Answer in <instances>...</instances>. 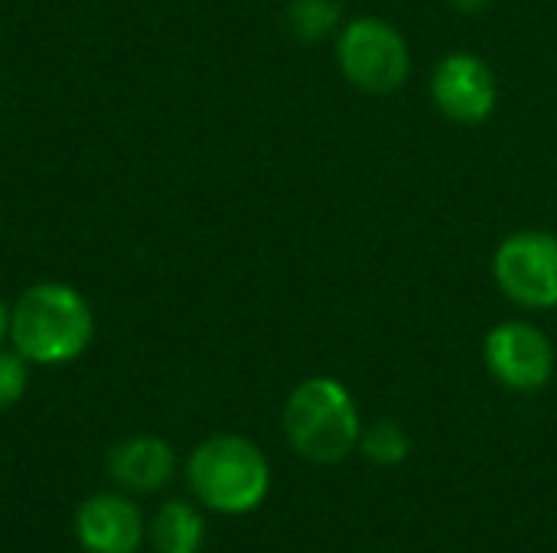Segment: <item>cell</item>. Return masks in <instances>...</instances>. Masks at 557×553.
<instances>
[{
  "label": "cell",
  "instance_id": "obj_10",
  "mask_svg": "<svg viewBox=\"0 0 557 553\" xmlns=\"http://www.w3.org/2000/svg\"><path fill=\"white\" fill-rule=\"evenodd\" d=\"M147 538L157 553H199L206 541V521L189 502L173 499L153 515Z\"/></svg>",
  "mask_w": 557,
  "mask_h": 553
},
{
  "label": "cell",
  "instance_id": "obj_13",
  "mask_svg": "<svg viewBox=\"0 0 557 553\" xmlns=\"http://www.w3.org/2000/svg\"><path fill=\"white\" fill-rule=\"evenodd\" d=\"M29 372L20 352H0V411L13 407L26 391Z\"/></svg>",
  "mask_w": 557,
  "mask_h": 553
},
{
  "label": "cell",
  "instance_id": "obj_8",
  "mask_svg": "<svg viewBox=\"0 0 557 553\" xmlns=\"http://www.w3.org/2000/svg\"><path fill=\"white\" fill-rule=\"evenodd\" d=\"M144 531L140 508L117 492L91 495L75 515L78 544L88 553H137Z\"/></svg>",
  "mask_w": 557,
  "mask_h": 553
},
{
  "label": "cell",
  "instance_id": "obj_14",
  "mask_svg": "<svg viewBox=\"0 0 557 553\" xmlns=\"http://www.w3.org/2000/svg\"><path fill=\"white\" fill-rule=\"evenodd\" d=\"M490 3H493V0H450V7L460 10V13H483Z\"/></svg>",
  "mask_w": 557,
  "mask_h": 553
},
{
  "label": "cell",
  "instance_id": "obj_11",
  "mask_svg": "<svg viewBox=\"0 0 557 553\" xmlns=\"http://www.w3.org/2000/svg\"><path fill=\"white\" fill-rule=\"evenodd\" d=\"M287 29L304 42H320L343 26V3L339 0H290L284 10Z\"/></svg>",
  "mask_w": 557,
  "mask_h": 553
},
{
  "label": "cell",
  "instance_id": "obj_12",
  "mask_svg": "<svg viewBox=\"0 0 557 553\" xmlns=\"http://www.w3.org/2000/svg\"><path fill=\"white\" fill-rule=\"evenodd\" d=\"M359 450L372 466L392 469V466H401L408 460L411 440H408V430L398 420H375L372 427H362Z\"/></svg>",
  "mask_w": 557,
  "mask_h": 553
},
{
  "label": "cell",
  "instance_id": "obj_4",
  "mask_svg": "<svg viewBox=\"0 0 557 553\" xmlns=\"http://www.w3.org/2000/svg\"><path fill=\"white\" fill-rule=\"evenodd\" d=\"M336 65L366 95H392L411 75V49L401 29L382 16H356L336 33Z\"/></svg>",
  "mask_w": 557,
  "mask_h": 553
},
{
  "label": "cell",
  "instance_id": "obj_6",
  "mask_svg": "<svg viewBox=\"0 0 557 553\" xmlns=\"http://www.w3.org/2000/svg\"><path fill=\"white\" fill-rule=\"evenodd\" d=\"M483 362L503 388L535 394L555 378L557 355L545 329L529 319H506L486 332Z\"/></svg>",
  "mask_w": 557,
  "mask_h": 553
},
{
  "label": "cell",
  "instance_id": "obj_7",
  "mask_svg": "<svg viewBox=\"0 0 557 553\" xmlns=\"http://www.w3.org/2000/svg\"><path fill=\"white\" fill-rule=\"evenodd\" d=\"M431 101L454 124L476 127L490 121L499 104L493 65L470 49L447 52L431 72Z\"/></svg>",
  "mask_w": 557,
  "mask_h": 553
},
{
  "label": "cell",
  "instance_id": "obj_9",
  "mask_svg": "<svg viewBox=\"0 0 557 553\" xmlns=\"http://www.w3.org/2000/svg\"><path fill=\"white\" fill-rule=\"evenodd\" d=\"M108 473L131 492H157L176 473V453L160 437H131L108 453Z\"/></svg>",
  "mask_w": 557,
  "mask_h": 553
},
{
  "label": "cell",
  "instance_id": "obj_15",
  "mask_svg": "<svg viewBox=\"0 0 557 553\" xmlns=\"http://www.w3.org/2000/svg\"><path fill=\"white\" fill-rule=\"evenodd\" d=\"M3 336H10V310H7V303H3V297H0V339Z\"/></svg>",
  "mask_w": 557,
  "mask_h": 553
},
{
  "label": "cell",
  "instance_id": "obj_3",
  "mask_svg": "<svg viewBox=\"0 0 557 553\" xmlns=\"http://www.w3.org/2000/svg\"><path fill=\"white\" fill-rule=\"evenodd\" d=\"M186 482L209 512L248 515L268 499L271 466L251 440L219 433L193 450L186 463Z\"/></svg>",
  "mask_w": 557,
  "mask_h": 553
},
{
  "label": "cell",
  "instance_id": "obj_5",
  "mask_svg": "<svg viewBox=\"0 0 557 553\" xmlns=\"http://www.w3.org/2000/svg\"><path fill=\"white\" fill-rule=\"evenodd\" d=\"M493 280L522 310L557 306V235L545 228L512 231L493 254Z\"/></svg>",
  "mask_w": 557,
  "mask_h": 553
},
{
  "label": "cell",
  "instance_id": "obj_2",
  "mask_svg": "<svg viewBox=\"0 0 557 553\" xmlns=\"http://www.w3.org/2000/svg\"><path fill=\"white\" fill-rule=\"evenodd\" d=\"M284 433L297 456L317 466L343 463L362 437V420L349 388L330 375L300 381L284 404Z\"/></svg>",
  "mask_w": 557,
  "mask_h": 553
},
{
  "label": "cell",
  "instance_id": "obj_1",
  "mask_svg": "<svg viewBox=\"0 0 557 553\" xmlns=\"http://www.w3.org/2000/svg\"><path fill=\"white\" fill-rule=\"evenodd\" d=\"M95 336L88 300L69 284H36L10 310L13 349L33 365H65Z\"/></svg>",
  "mask_w": 557,
  "mask_h": 553
}]
</instances>
